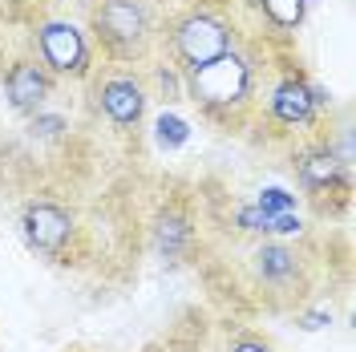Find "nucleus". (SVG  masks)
<instances>
[{
    "mask_svg": "<svg viewBox=\"0 0 356 352\" xmlns=\"http://www.w3.org/2000/svg\"><path fill=\"white\" fill-rule=\"evenodd\" d=\"M17 227L24 247L44 267L73 275H102L122 284L142 255L138 198H126L122 191L86 195L81 178H49L29 186Z\"/></svg>",
    "mask_w": 356,
    "mask_h": 352,
    "instance_id": "1",
    "label": "nucleus"
},
{
    "mask_svg": "<svg viewBox=\"0 0 356 352\" xmlns=\"http://www.w3.org/2000/svg\"><path fill=\"white\" fill-rule=\"evenodd\" d=\"M199 275L219 312L247 320L300 316L332 284V251L316 247L308 235H231V243H211Z\"/></svg>",
    "mask_w": 356,
    "mask_h": 352,
    "instance_id": "2",
    "label": "nucleus"
},
{
    "mask_svg": "<svg viewBox=\"0 0 356 352\" xmlns=\"http://www.w3.org/2000/svg\"><path fill=\"white\" fill-rule=\"evenodd\" d=\"M328 118H332V93L300 65L296 49L275 45L264 77H259V89H255L251 118H247L251 138L288 150L300 138L324 130Z\"/></svg>",
    "mask_w": 356,
    "mask_h": 352,
    "instance_id": "3",
    "label": "nucleus"
},
{
    "mask_svg": "<svg viewBox=\"0 0 356 352\" xmlns=\"http://www.w3.org/2000/svg\"><path fill=\"white\" fill-rule=\"evenodd\" d=\"M138 198L142 251L166 267H199L215 243V219L202 207V191L182 178H158Z\"/></svg>",
    "mask_w": 356,
    "mask_h": 352,
    "instance_id": "4",
    "label": "nucleus"
},
{
    "mask_svg": "<svg viewBox=\"0 0 356 352\" xmlns=\"http://www.w3.org/2000/svg\"><path fill=\"white\" fill-rule=\"evenodd\" d=\"M158 97L154 73L138 65L97 61L93 73L81 81V118L89 134H102L106 146L138 150L142 134L150 126V106Z\"/></svg>",
    "mask_w": 356,
    "mask_h": 352,
    "instance_id": "5",
    "label": "nucleus"
},
{
    "mask_svg": "<svg viewBox=\"0 0 356 352\" xmlns=\"http://www.w3.org/2000/svg\"><path fill=\"white\" fill-rule=\"evenodd\" d=\"M271 49H275V45L264 41V37L243 41L239 49L215 57L211 65L186 73V77H182V97H186L211 126L231 130V134H247V118H251L255 89H259V77H264V69H267Z\"/></svg>",
    "mask_w": 356,
    "mask_h": 352,
    "instance_id": "6",
    "label": "nucleus"
},
{
    "mask_svg": "<svg viewBox=\"0 0 356 352\" xmlns=\"http://www.w3.org/2000/svg\"><path fill=\"white\" fill-rule=\"evenodd\" d=\"M86 29L93 37L97 61L113 65H158L162 13L166 0H86Z\"/></svg>",
    "mask_w": 356,
    "mask_h": 352,
    "instance_id": "7",
    "label": "nucleus"
},
{
    "mask_svg": "<svg viewBox=\"0 0 356 352\" xmlns=\"http://www.w3.org/2000/svg\"><path fill=\"white\" fill-rule=\"evenodd\" d=\"M86 4H44V0H24V21H29V41L41 65L61 81V86H81L93 65L97 49L86 29Z\"/></svg>",
    "mask_w": 356,
    "mask_h": 352,
    "instance_id": "8",
    "label": "nucleus"
},
{
    "mask_svg": "<svg viewBox=\"0 0 356 352\" xmlns=\"http://www.w3.org/2000/svg\"><path fill=\"white\" fill-rule=\"evenodd\" d=\"M288 166L296 175V186L320 219H340L353 202V154L348 142L340 138L336 146L332 138V118L324 130L300 138L296 146H288Z\"/></svg>",
    "mask_w": 356,
    "mask_h": 352,
    "instance_id": "9",
    "label": "nucleus"
},
{
    "mask_svg": "<svg viewBox=\"0 0 356 352\" xmlns=\"http://www.w3.org/2000/svg\"><path fill=\"white\" fill-rule=\"evenodd\" d=\"M61 93V81L41 65L29 41L24 0H0V97L4 106L29 118Z\"/></svg>",
    "mask_w": 356,
    "mask_h": 352,
    "instance_id": "10",
    "label": "nucleus"
},
{
    "mask_svg": "<svg viewBox=\"0 0 356 352\" xmlns=\"http://www.w3.org/2000/svg\"><path fill=\"white\" fill-rule=\"evenodd\" d=\"M186 328L195 340V352H280L275 340L267 336L255 320L247 316H231V312H182Z\"/></svg>",
    "mask_w": 356,
    "mask_h": 352,
    "instance_id": "11",
    "label": "nucleus"
},
{
    "mask_svg": "<svg viewBox=\"0 0 356 352\" xmlns=\"http://www.w3.org/2000/svg\"><path fill=\"white\" fill-rule=\"evenodd\" d=\"M251 29L271 45H291L312 13V0H243Z\"/></svg>",
    "mask_w": 356,
    "mask_h": 352,
    "instance_id": "12",
    "label": "nucleus"
},
{
    "mask_svg": "<svg viewBox=\"0 0 356 352\" xmlns=\"http://www.w3.org/2000/svg\"><path fill=\"white\" fill-rule=\"evenodd\" d=\"M138 352H195V340H191V328H186V316H178L162 336L146 340Z\"/></svg>",
    "mask_w": 356,
    "mask_h": 352,
    "instance_id": "13",
    "label": "nucleus"
},
{
    "mask_svg": "<svg viewBox=\"0 0 356 352\" xmlns=\"http://www.w3.org/2000/svg\"><path fill=\"white\" fill-rule=\"evenodd\" d=\"M44 4H86V0H44Z\"/></svg>",
    "mask_w": 356,
    "mask_h": 352,
    "instance_id": "14",
    "label": "nucleus"
},
{
    "mask_svg": "<svg viewBox=\"0 0 356 352\" xmlns=\"http://www.w3.org/2000/svg\"><path fill=\"white\" fill-rule=\"evenodd\" d=\"M65 352H93V349H65Z\"/></svg>",
    "mask_w": 356,
    "mask_h": 352,
    "instance_id": "15",
    "label": "nucleus"
}]
</instances>
